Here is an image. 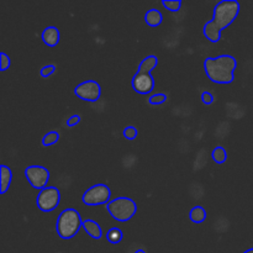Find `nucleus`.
<instances>
[{
  "instance_id": "nucleus-18",
  "label": "nucleus",
  "mask_w": 253,
  "mask_h": 253,
  "mask_svg": "<svg viewBox=\"0 0 253 253\" xmlns=\"http://www.w3.org/2000/svg\"><path fill=\"white\" fill-rule=\"evenodd\" d=\"M124 239V234L123 231H121L120 229H110L108 231V234H106V240H108V242H110L111 245H118L120 244L121 241H123Z\"/></svg>"
},
{
  "instance_id": "nucleus-1",
  "label": "nucleus",
  "mask_w": 253,
  "mask_h": 253,
  "mask_svg": "<svg viewBox=\"0 0 253 253\" xmlns=\"http://www.w3.org/2000/svg\"><path fill=\"white\" fill-rule=\"evenodd\" d=\"M237 61L231 54L208 57L204 61V71L208 78L217 84H230L235 79Z\"/></svg>"
},
{
  "instance_id": "nucleus-16",
  "label": "nucleus",
  "mask_w": 253,
  "mask_h": 253,
  "mask_svg": "<svg viewBox=\"0 0 253 253\" xmlns=\"http://www.w3.org/2000/svg\"><path fill=\"white\" fill-rule=\"evenodd\" d=\"M189 219L194 224H202L207 219V210L203 207H194L189 212Z\"/></svg>"
},
{
  "instance_id": "nucleus-23",
  "label": "nucleus",
  "mask_w": 253,
  "mask_h": 253,
  "mask_svg": "<svg viewBox=\"0 0 253 253\" xmlns=\"http://www.w3.org/2000/svg\"><path fill=\"white\" fill-rule=\"evenodd\" d=\"M54 72H56V66L54 64H46V66H43L40 69V74H41L42 78H48Z\"/></svg>"
},
{
  "instance_id": "nucleus-27",
  "label": "nucleus",
  "mask_w": 253,
  "mask_h": 253,
  "mask_svg": "<svg viewBox=\"0 0 253 253\" xmlns=\"http://www.w3.org/2000/svg\"><path fill=\"white\" fill-rule=\"evenodd\" d=\"M135 253H146V251H145V250H136V251H135Z\"/></svg>"
},
{
  "instance_id": "nucleus-24",
  "label": "nucleus",
  "mask_w": 253,
  "mask_h": 253,
  "mask_svg": "<svg viewBox=\"0 0 253 253\" xmlns=\"http://www.w3.org/2000/svg\"><path fill=\"white\" fill-rule=\"evenodd\" d=\"M10 64H11L10 57L7 56L5 52H1V53H0V71L1 72L6 71V69L10 67Z\"/></svg>"
},
{
  "instance_id": "nucleus-21",
  "label": "nucleus",
  "mask_w": 253,
  "mask_h": 253,
  "mask_svg": "<svg viewBox=\"0 0 253 253\" xmlns=\"http://www.w3.org/2000/svg\"><path fill=\"white\" fill-rule=\"evenodd\" d=\"M167 99V95H166L165 93H156L152 94V95L148 98V103H150L151 105H161V104L166 103Z\"/></svg>"
},
{
  "instance_id": "nucleus-17",
  "label": "nucleus",
  "mask_w": 253,
  "mask_h": 253,
  "mask_svg": "<svg viewBox=\"0 0 253 253\" xmlns=\"http://www.w3.org/2000/svg\"><path fill=\"white\" fill-rule=\"evenodd\" d=\"M211 158L214 160L215 163H217V165H222V163L226 162L227 160L226 150H225L224 147H221V146H217V147H215L214 150H212Z\"/></svg>"
},
{
  "instance_id": "nucleus-26",
  "label": "nucleus",
  "mask_w": 253,
  "mask_h": 253,
  "mask_svg": "<svg viewBox=\"0 0 253 253\" xmlns=\"http://www.w3.org/2000/svg\"><path fill=\"white\" fill-rule=\"evenodd\" d=\"M81 120H82V118L79 115H72L71 118L67 119L66 125L68 126V127H73V126L78 125V124L81 123Z\"/></svg>"
},
{
  "instance_id": "nucleus-3",
  "label": "nucleus",
  "mask_w": 253,
  "mask_h": 253,
  "mask_svg": "<svg viewBox=\"0 0 253 253\" xmlns=\"http://www.w3.org/2000/svg\"><path fill=\"white\" fill-rule=\"evenodd\" d=\"M241 5L235 0H222L219 1L214 7L212 22L219 29L224 30L232 24L239 16Z\"/></svg>"
},
{
  "instance_id": "nucleus-20",
  "label": "nucleus",
  "mask_w": 253,
  "mask_h": 253,
  "mask_svg": "<svg viewBox=\"0 0 253 253\" xmlns=\"http://www.w3.org/2000/svg\"><path fill=\"white\" fill-rule=\"evenodd\" d=\"M162 5L169 11L177 12L182 7V0H163Z\"/></svg>"
},
{
  "instance_id": "nucleus-2",
  "label": "nucleus",
  "mask_w": 253,
  "mask_h": 253,
  "mask_svg": "<svg viewBox=\"0 0 253 253\" xmlns=\"http://www.w3.org/2000/svg\"><path fill=\"white\" fill-rule=\"evenodd\" d=\"M83 225L81 214L76 209H66L59 214L56 222V230L59 237L63 240H71L78 234Z\"/></svg>"
},
{
  "instance_id": "nucleus-14",
  "label": "nucleus",
  "mask_w": 253,
  "mask_h": 253,
  "mask_svg": "<svg viewBox=\"0 0 253 253\" xmlns=\"http://www.w3.org/2000/svg\"><path fill=\"white\" fill-rule=\"evenodd\" d=\"M163 16L161 14L160 10L157 9H151L146 12L145 15V22L151 27H157L162 24Z\"/></svg>"
},
{
  "instance_id": "nucleus-28",
  "label": "nucleus",
  "mask_w": 253,
  "mask_h": 253,
  "mask_svg": "<svg viewBox=\"0 0 253 253\" xmlns=\"http://www.w3.org/2000/svg\"><path fill=\"white\" fill-rule=\"evenodd\" d=\"M244 253H253V249H251V250H247V251H245Z\"/></svg>"
},
{
  "instance_id": "nucleus-9",
  "label": "nucleus",
  "mask_w": 253,
  "mask_h": 253,
  "mask_svg": "<svg viewBox=\"0 0 253 253\" xmlns=\"http://www.w3.org/2000/svg\"><path fill=\"white\" fill-rule=\"evenodd\" d=\"M131 85H132L133 90L138 94H146L152 93L153 89H155V78L152 77L151 73H137L132 77V81H131Z\"/></svg>"
},
{
  "instance_id": "nucleus-15",
  "label": "nucleus",
  "mask_w": 253,
  "mask_h": 253,
  "mask_svg": "<svg viewBox=\"0 0 253 253\" xmlns=\"http://www.w3.org/2000/svg\"><path fill=\"white\" fill-rule=\"evenodd\" d=\"M158 64V58L155 54H151V56H147L138 66V71L140 73H151L153 69L157 67Z\"/></svg>"
},
{
  "instance_id": "nucleus-7",
  "label": "nucleus",
  "mask_w": 253,
  "mask_h": 253,
  "mask_svg": "<svg viewBox=\"0 0 253 253\" xmlns=\"http://www.w3.org/2000/svg\"><path fill=\"white\" fill-rule=\"evenodd\" d=\"M25 177L29 180L32 188L40 190L44 189L49 179V172L43 166H29L25 169Z\"/></svg>"
},
{
  "instance_id": "nucleus-8",
  "label": "nucleus",
  "mask_w": 253,
  "mask_h": 253,
  "mask_svg": "<svg viewBox=\"0 0 253 253\" xmlns=\"http://www.w3.org/2000/svg\"><path fill=\"white\" fill-rule=\"evenodd\" d=\"M74 94L82 100L95 103L101 96V86L96 81L82 82L74 88Z\"/></svg>"
},
{
  "instance_id": "nucleus-5",
  "label": "nucleus",
  "mask_w": 253,
  "mask_h": 253,
  "mask_svg": "<svg viewBox=\"0 0 253 253\" xmlns=\"http://www.w3.org/2000/svg\"><path fill=\"white\" fill-rule=\"evenodd\" d=\"M111 197L110 188L106 184H95L85 190L82 197V202L88 207H96V205L109 203Z\"/></svg>"
},
{
  "instance_id": "nucleus-12",
  "label": "nucleus",
  "mask_w": 253,
  "mask_h": 253,
  "mask_svg": "<svg viewBox=\"0 0 253 253\" xmlns=\"http://www.w3.org/2000/svg\"><path fill=\"white\" fill-rule=\"evenodd\" d=\"M82 227H83L84 231H85L89 236L93 237V239L100 240L101 237H103V230H101L100 225L96 221H94V220H83Z\"/></svg>"
},
{
  "instance_id": "nucleus-22",
  "label": "nucleus",
  "mask_w": 253,
  "mask_h": 253,
  "mask_svg": "<svg viewBox=\"0 0 253 253\" xmlns=\"http://www.w3.org/2000/svg\"><path fill=\"white\" fill-rule=\"evenodd\" d=\"M123 133H124V137H125L126 140L133 141L136 137H137L138 131H137V128L135 127V126H126V127L124 128Z\"/></svg>"
},
{
  "instance_id": "nucleus-10",
  "label": "nucleus",
  "mask_w": 253,
  "mask_h": 253,
  "mask_svg": "<svg viewBox=\"0 0 253 253\" xmlns=\"http://www.w3.org/2000/svg\"><path fill=\"white\" fill-rule=\"evenodd\" d=\"M42 41L47 44L48 47H54L58 44L59 39H61V34L59 30L54 26H47L46 29L42 31Z\"/></svg>"
},
{
  "instance_id": "nucleus-6",
  "label": "nucleus",
  "mask_w": 253,
  "mask_h": 253,
  "mask_svg": "<svg viewBox=\"0 0 253 253\" xmlns=\"http://www.w3.org/2000/svg\"><path fill=\"white\" fill-rule=\"evenodd\" d=\"M61 202V193L56 187H46L39 193L36 198V204L41 211L51 212L56 210Z\"/></svg>"
},
{
  "instance_id": "nucleus-25",
  "label": "nucleus",
  "mask_w": 253,
  "mask_h": 253,
  "mask_svg": "<svg viewBox=\"0 0 253 253\" xmlns=\"http://www.w3.org/2000/svg\"><path fill=\"white\" fill-rule=\"evenodd\" d=\"M200 98H202V101L205 104V105H211L215 100L214 95H212V93H210V91H203Z\"/></svg>"
},
{
  "instance_id": "nucleus-11",
  "label": "nucleus",
  "mask_w": 253,
  "mask_h": 253,
  "mask_svg": "<svg viewBox=\"0 0 253 253\" xmlns=\"http://www.w3.org/2000/svg\"><path fill=\"white\" fill-rule=\"evenodd\" d=\"M221 32L222 30L219 29L216 25L211 21H208L207 24L204 25V29H203V34L204 36L209 40L212 43H217V42L221 40Z\"/></svg>"
},
{
  "instance_id": "nucleus-19",
  "label": "nucleus",
  "mask_w": 253,
  "mask_h": 253,
  "mask_svg": "<svg viewBox=\"0 0 253 253\" xmlns=\"http://www.w3.org/2000/svg\"><path fill=\"white\" fill-rule=\"evenodd\" d=\"M59 140V133L57 131H49L46 135L42 137V145L44 147H49V146H53L54 143L58 142Z\"/></svg>"
},
{
  "instance_id": "nucleus-4",
  "label": "nucleus",
  "mask_w": 253,
  "mask_h": 253,
  "mask_svg": "<svg viewBox=\"0 0 253 253\" xmlns=\"http://www.w3.org/2000/svg\"><path fill=\"white\" fill-rule=\"evenodd\" d=\"M106 210L109 214L120 222L130 221L133 217V215L137 211V204L130 198H116V199L110 200L106 204Z\"/></svg>"
},
{
  "instance_id": "nucleus-13",
  "label": "nucleus",
  "mask_w": 253,
  "mask_h": 253,
  "mask_svg": "<svg viewBox=\"0 0 253 253\" xmlns=\"http://www.w3.org/2000/svg\"><path fill=\"white\" fill-rule=\"evenodd\" d=\"M12 182V172L7 166H0V193L5 194Z\"/></svg>"
}]
</instances>
